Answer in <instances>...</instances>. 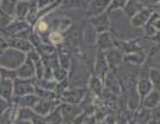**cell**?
Segmentation results:
<instances>
[{
	"label": "cell",
	"instance_id": "obj_21",
	"mask_svg": "<svg viewBox=\"0 0 160 124\" xmlns=\"http://www.w3.org/2000/svg\"><path fill=\"white\" fill-rule=\"evenodd\" d=\"M45 121L48 124H62L63 117H62V114H61L60 106L54 108L50 114H48V116L45 117Z\"/></svg>",
	"mask_w": 160,
	"mask_h": 124
},
{
	"label": "cell",
	"instance_id": "obj_5",
	"mask_svg": "<svg viewBox=\"0 0 160 124\" xmlns=\"http://www.w3.org/2000/svg\"><path fill=\"white\" fill-rule=\"evenodd\" d=\"M61 114L63 117V123H73V121L82 113V110L74 104H64L60 105Z\"/></svg>",
	"mask_w": 160,
	"mask_h": 124
},
{
	"label": "cell",
	"instance_id": "obj_12",
	"mask_svg": "<svg viewBox=\"0 0 160 124\" xmlns=\"http://www.w3.org/2000/svg\"><path fill=\"white\" fill-rule=\"evenodd\" d=\"M57 104V102L50 101V99H44V98H38V101L36 102V104L34 106L35 113L41 116L48 115V114H50L52 111L54 110V106Z\"/></svg>",
	"mask_w": 160,
	"mask_h": 124
},
{
	"label": "cell",
	"instance_id": "obj_34",
	"mask_svg": "<svg viewBox=\"0 0 160 124\" xmlns=\"http://www.w3.org/2000/svg\"><path fill=\"white\" fill-rule=\"evenodd\" d=\"M150 41H151V42H153V43L158 44V45H160V32L156 33V35H154L152 38H150Z\"/></svg>",
	"mask_w": 160,
	"mask_h": 124
},
{
	"label": "cell",
	"instance_id": "obj_7",
	"mask_svg": "<svg viewBox=\"0 0 160 124\" xmlns=\"http://www.w3.org/2000/svg\"><path fill=\"white\" fill-rule=\"evenodd\" d=\"M89 22L92 23L94 26L95 31L97 34L99 33H105L108 32L111 29V22H109V12H106L102 15H98L96 17H92L89 19Z\"/></svg>",
	"mask_w": 160,
	"mask_h": 124
},
{
	"label": "cell",
	"instance_id": "obj_31",
	"mask_svg": "<svg viewBox=\"0 0 160 124\" xmlns=\"http://www.w3.org/2000/svg\"><path fill=\"white\" fill-rule=\"evenodd\" d=\"M50 40H51V42H53V43L59 44L60 42H62L63 36L61 35V33H59V32H52L51 35H50Z\"/></svg>",
	"mask_w": 160,
	"mask_h": 124
},
{
	"label": "cell",
	"instance_id": "obj_4",
	"mask_svg": "<svg viewBox=\"0 0 160 124\" xmlns=\"http://www.w3.org/2000/svg\"><path fill=\"white\" fill-rule=\"evenodd\" d=\"M154 12L153 6L150 7H143L140 12H138L137 15H134L133 17L130 19V24H131L132 27H137V28H140V27H144L147 24L149 23L151 15Z\"/></svg>",
	"mask_w": 160,
	"mask_h": 124
},
{
	"label": "cell",
	"instance_id": "obj_30",
	"mask_svg": "<svg viewBox=\"0 0 160 124\" xmlns=\"http://www.w3.org/2000/svg\"><path fill=\"white\" fill-rule=\"evenodd\" d=\"M151 113H152V121L160 123V103L156 107L152 108Z\"/></svg>",
	"mask_w": 160,
	"mask_h": 124
},
{
	"label": "cell",
	"instance_id": "obj_38",
	"mask_svg": "<svg viewBox=\"0 0 160 124\" xmlns=\"http://www.w3.org/2000/svg\"><path fill=\"white\" fill-rule=\"evenodd\" d=\"M22 1H26V0H22Z\"/></svg>",
	"mask_w": 160,
	"mask_h": 124
},
{
	"label": "cell",
	"instance_id": "obj_33",
	"mask_svg": "<svg viewBox=\"0 0 160 124\" xmlns=\"http://www.w3.org/2000/svg\"><path fill=\"white\" fill-rule=\"evenodd\" d=\"M46 29H48V24H46L44 20H40V22L37 23L36 31L38 33H42L43 31H46Z\"/></svg>",
	"mask_w": 160,
	"mask_h": 124
},
{
	"label": "cell",
	"instance_id": "obj_9",
	"mask_svg": "<svg viewBox=\"0 0 160 124\" xmlns=\"http://www.w3.org/2000/svg\"><path fill=\"white\" fill-rule=\"evenodd\" d=\"M35 92V88L33 87L32 82L28 79H16L14 82V94L16 96H25L33 94Z\"/></svg>",
	"mask_w": 160,
	"mask_h": 124
},
{
	"label": "cell",
	"instance_id": "obj_25",
	"mask_svg": "<svg viewBox=\"0 0 160 124\" xmlns=\"http://www.w3.org/2000/svg\"><path fill=\"white\" fill-rule=\"evenodd\" d=\"M29 3L26 2V1H20V2L17 3V6H16V15L18 16V18H20V19H23V18L27 17V14H28V12L31 10V8H29Z\"/></svg>",
	"mask_w": 160,
	"mask_h": 124
},
{
	"label": "cell",
	"instance_id": "obj_6",
	"mask_svg": "<svg viewBox=\"0 0 160 124\" xmlns=\"http://www.w3.org/2000/svg\"><path fill=\"white\" fill-rule=\"evenodd\" d=\"M86 92H87L86 89H83V88H72V89H67L61 94V98L64 101V103L77 105L82 101L83 98H85Z\"/></svg>",
	"mask_w": 160,
	"mask_h": 124
},
{
	"label": "cell",
	"instance_id": "obj_10",
	"mask_svg": "<svg viewBox=\"0 0 160 124\" xmlns=\"http://www.w3.org/2000/svg\"><path fill=\"white\" fill-rule=\"evenodd\" d=\"M95 75L100 77V78H105V76L107 75V72L109 71V67L106 60L105 53L103 51H98L97 58L95 60Z\"/></svg>",
	"mask_w": 160,
	"mask_h": 124
},
{
	"label": "cell",
	"instance_id": "obj_32",
	"mask_svg": "<svg viewBox=\"0 0 160 124\" xmlns=\"http://www.w3.org/2000/svg\"><path fill=\"white\" fill-rule=\"evenodd\" d=\"M8 107H9V105H8V103H7L6 99L2 97H0V115L3 114L5 112H7Z\"/></svg>",
	"mask_w": 160,
	"mask_h": 124
},
{
	"label": "cell",
	"instance_id": "obj_37",
	"mask_svg": "<svg viewBox=\"0 0 160 124\" xmlns=\"http://www.w3.org/2000/svg\"><path fill=\"white\" fill-rule=\"evenodd\" d=\"M62 124H73V123H62Z\"/></svg>",
	"mask_w": 160,
	"mask_h": 124
},
{
	"label": "cell",
	"instance_id": "obj_18",
	"mask_svg": "<svg viewBox=\"0 0 160 124\" xmlns=\"http://www.w3.org/2000/svg\"><path fill=\"white\" fill-rule=\"evenodd\" d=\"M89 0H61L60 9H78L88 7Z\"/></svg>",
	"mask_w": 160,
	"mask_h": 124
},
{
	"label": "cell",
	"instance_id": "obj_22",
	"mask_svg": "<svg viewBox=\"0 0 160 124\" xmlns=\"http://www.w3.org/2000/svg\"><path fill=\"white\" fill-rule=\"evenodd\" d=\"M149 78L153 89L160 92V70L157 68H149Z\"/></svg>",
	"mask_w": 160,
	"mask_h": 124
},
{
	"label": "cell",
	"instance_id": "obj_8",
	"mask_svg": "<svg viewBox=\"0 0 160 124\" xmlns=\"http://www.w3.org/2000/svg\"><path fill=\"white\" fill-rule=\"evenodd\" d=\"M104 86H105L106 90H108V92H113V94H115L117 96L122 92L118 79H117L116 75H115V71H112V70H109L107 72V75L104 78Z\"/></svg>",
	"mask_w": 160,
	"mask_h": 124
},
{
	"label": "cell",
	"instance_id": "obj_36",
	"mask_svg": "<svg viewBox=\"0 0 160 124\" xmlns=\"http://www.w3.org/2000/svg\"><path fill=\"white\" fill-rule=\"evenodd\" d=\"M153 59H156V60H159V62H160V51L157 53V54L154 55ZM157 69H159V70H160V63H159V68H157Z\"/></svg>",
	"mask_w": 160,
	"mask_h": 124
},
{
	"label": "cell",
	"instance_id": "obj_29",
	"mask_svg": "<svg viewBox=\"0 0 160 124\" xmlns=\"http://www.w3.org/2000/svg\"><path fill=\"white\" fill-rule=\"evenodd\" d=\"M58 0H38L37 1V8L38 9H43L48 8L52 5V3H55Z\"/></svg>",
	"mask_w": 160,
	"mask_h": 124
},
{
	"label": "cell",
	"instance_id": "obj_27",
	"mask_svg": "<svg viewBox=\"0 0 160 124\" xmlns=\"http://www.w3.org/2000/svg\"><path fill=\"white\" fill-rule=\"evenodd\" d=\"M129 0H111L109 7L107 9V12H114V10H123V8L125 7V5L128 3Z\"/></svg>",
	"mask_w": 160,
	"mask_h": 124
},
{
	"label": "cell",
	"instance_id": "obj_19",
	"mask_svg": "<svg viewBox=\"0 0 160 124\" xmlns=\"http://www.w3.org/2000/svg\"><path fill=\"white\" fill-rule=\"evenodd\" d=\"M14 92V87L10 79H3L0 82V97L5 98V99H10Z\"/></svg>",
	"mask_w": 160,
	"mask_h": 124
},
{
	"label": "cell",
	"instance_id": "obj_39",
	"mask_svg": "<svg viewBox=\"0 0 160 124\" xmlns=\"http://www.w3.org/2000/svg\"><path fill=\"white\" fill-rule=\"evenodd\" d=\"M0 2H1V0H0Z\"/></svg>",
	"mask_w": 160,
	"mask_h": 124
},
{
	"label": "cell",
	"instance_id": "obj_28",
	"mask_svg": "<svg viewBox=\"0 0 160 124\" xmlns=\"http://www.w3.org/2000/svg\"><path fill=\"white\" fill-rule=\"evenodd\" d=\"M143 31H144V37L147 38H152L156 35V33H157V31H156V28H154L153 26H152L151 24H147L146 26L143 27Z\"/></svg>",
	"mask_w": 160,
	"mask_h": 124
},
{
	"label": "cell",
	"instance_id": "obj_26",
	"mask_svg": "<svg viewBox=\"0 0 160 124\" xmlns=\"http://www.w3.org/2000/svg\"><path fill=\"white\" fill-rule=\"evenodd\" d=\"M16 6H17V0H1L0 2L1 9L9 15H12L15 12Z\"/></svg>",
	"mask_w": 160,
	"mask_h": 124
},
{
	"label": "cell",
	"instance_id": "obj_15",
	"mask_svg": "<svg viewBox=\"0 0 160 124\" xmlns=\"http://www.w3.org/2000/svg\"><path fill=\"white\" fill-rule=\"evenodd\" d=\"M160 103V92L157 90H152L151 92H149L146 97L141 101V106L152 110L153 107H156Z\"/></svg>",
	"mask_w": 160,
	"mask_h": 124
},
{
	"label": "cell",
	"instance_id": "obj_24",
	"mask_svg": "<svg viewBox=\"0 0 160 124\" xmlns=\"http://www.w3.org/2000/svg\"><path fill=\"white\" fill-rule=\"evenodd\" d=\"M18 105L22 107H34L36 102L38 101V98L36 96H32L29 95H25L23 97H18Z\"/></svg>",
	"mask_w": 160,
	"mask_h": 124
},
{
	"label": "cell",
	"instance_id": "obj_23",
	"mask_svg": "<svg viewBox=\"0 0 160 124\" xmlns=\"http://www.w3.org/2000/svg\"><path fill=\"white\" fill-rule=\"evenodd\" d=\"M10 45L16 50H18V51H24V52H27V51H29L32 49L31 44L24 38H15V40H12L10 42Z\"/></svg>",
	"mask_w": 160,
	"mask_h": 124
},
{
	"label": "cell",
	"instance_id": "obj_20",
	"mask_svg": "<svg viewBox=\"0 0 160 124\" xmlns=\"http://www.w3.org/2000/svg\"><path fill=\"white\" fill-rule=\"evenodd\" d=\"M52 26H54V32H66L67 29H69L71 27V20L67 17H60L52 23Z\"/></svg>",
	"mask_w": 160,
	"mask_h": 124
},
{
	"label": "cell",
	"instance_id": "obj_16",
	"mask_svg": "<svg viewBox=\"0 0 160 124\" xmlns=\"http://www.w3.org/2000/svg\"><path fill=\"white\" fill-rule=\"evenodd\" d=\"M34 72H35V66H34V63L32 62L31 58L28 57V58L26 59L25 63L17 70L16 73H17V76L19 78L26 79V78H29V77H33V76H34Z\"/></svg>",
	"mask_w": 160,
	"mask_h": 124
},
{
	"label": "cell",
	"instance_id": "obj_14",
	"mask_svg": "<svg viewBox=\"0 0 160 124\" xmlns=\"http://www.w3.org/2000/svg\"><path fill=\"white\" fill-rule=\"evenodd\" d=\"M89 89L95 96L102 97L104 92V79L96 75H92L89 79Z\"/></svg>",
	"mask_w": 160,
	"mask_h": 124
},
{
	"label": "cell",
	"instance_id": "obj_17",
	"mask_svg": "<svg viewBox=\"0 0 160 124\" xmlns=\"http://www.w3.org/2000/svg\"><path fill=\"white\" fill-rule=\"evenodd\" d=\"M143 8V5L139 1V0H129L125 7L123 8V12L125 15L128 19H131L134 15H137Z\"/></svg>",
	"mask_w": 160,
	"mask_h": 124
},
{
	"label": "cell",
	"instance_id": "obj_1",
	"mask_svg": "<svg viewBox=\"0 0 160 124\" xmlns=\"http://www.w3.org/2000/svg\"><path fill=\"white\" fill-rule=\"evenodd\" d=\"M118 43H120V38L113 34L112 29H109L108 32L97 34L96 46L98 47V51L105 52V51H108L113 47H118Z\"/></svg>",
	"mask_w": 160,
	"mask_h": 124
},
{
	"label": "cell",
	"instance_id": "obj_3",
	"mask_svg": "<svg viewBox=\"0 0 160 124\" xmlns=\"http://www.w3.org/2000/svg\"><path fill=\"white\" fill-rule=\"evenodd\" d=\"M104 53H105L109 70H112V71L117 70L124 63V57H125V54L118 47H113V49L108 50V51H105Z\"/></svg>",
	"mask_w": 160,
	"mask_h": 124
},
{
	"label": "cell",
	"instance_id": "obj_11",
	"mask_svg": "<svg viewBox=\"0 0 160 124\" xmlns=\"http://www.w3.org/2000/svg\"><path fill=\"white\" fill-rule=\"evenodd\" d=\"M151 121H152L151 110L146 108V107H143L140 105V106L134 111L132 124H149Z\"/></svg>",
	"mask_w": 160,
	"mask_h": 124
},
{
	"label": "cell",
	"instance_id": "obj_2",
	"mask_svg": "<svg viewBox=\"0 0 160 124\" xmlns=\"http://www.w3.org/2000/svg\"><path fill=\"white\" fill-rule=\"evenodd\" d=\"M111 0H89L88 7L86 9V18L90 19L107 12Z\"/></svg>",
	"mask_w": 160,
	"mask_h": 124
},
{
	"label": "cell",
	"instance_id": "obj_13",
	"mask_svg": "<svg viewBox=\"0 0 160 124\" xmlns=\"http://www.w3.org/2000/svg\"><path fill=\"white\" fill-rule=\"evenodd\" d=\"M147 61V53L141 50V51H137V52L128 53L124 57V62L129 64H134V66H142L146 63Z\"/></svg>",
	"mask_w": 160,
	"mask_h": 124
},
{
	"label": "cell",
	"instance_id": "obj_35",
	"mask_svg": "<svg viewBox=\"0 0 160 124\" xmlns=\"http://www.w3.org/2000/svg\"><path fill=\"white\" fill-rule=\"evenodd\" d=\"M16 124H33L29 121H25V120H19V121L16 122Z\"/></svg>",
	"mask_w": 160,
	"mask_h": 124
}]
</instances>
